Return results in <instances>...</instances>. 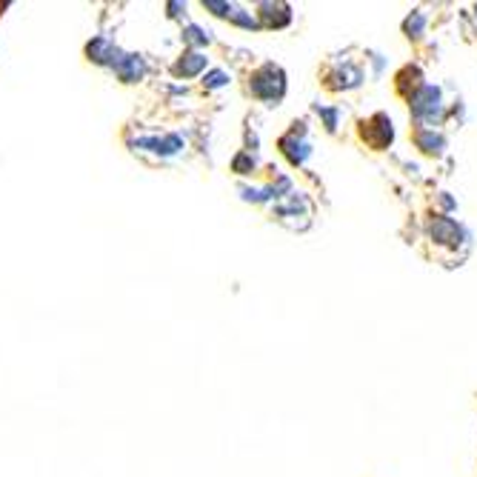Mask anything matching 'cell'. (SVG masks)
Segmentation results:
<instances>
[{
  "label": "cell",
  "mask_w": 477,
  "mask_h": 477,
  "mask_svg": "<svg viewBox=\"0 0 477 477\" xmlns=\"http://www.w3.org/2000/svg\"><path fill=\"white\" fill-rule=\"evenodd\" d=\"M283 92H286V77L278 66L266 63L260 72L252 75V95L255 98H260L266 103H278L283 98Z\"/></svg>",
  "instance_id": "1"
},
{
  "label": "cell",
  "mask_w": 477,
  "mask_h": 477,
  "mask_svg": "<svg viewBox=\"0 0 477 477\" xmlns=\"http://www.w3.org/2000/svg\"><path fill=\"white\" fill-rule=\"evenodd\" d=\"M409 100H411V114L414 117H423V121H434V117H440V92L434 86H421Z\"/></svg>",
  "instance_id": "2"
},
{
  "label": "cell",
  "mask_w": 477,
  "mask_h": 477,
  "mask_svg": "<svg viewBox=\"0 0 477 477\" xmlns=\"http://www.w3.org/2000/svg\"><path fill=\"white\" fill-rule=\"evenodd\" d=\"M363 126H369V129H363V137L374 146V149H386L392 143V137H395V129H392V121L386 114H374L369 123H363Z\"/></svg>",
  "instance_id": "3"
},
{
  "label": "cell",
  "mask_w": 477,
  "mask_h": 477,
  "mask_svg": "<svg viewBox=\"0 0 477 477\" xmlns=\"http://www.w3.org/2000/svg\"><path fill=\"white\" fill-rule=\"evenodd\" d=\"M429 232H432V237H434L437 243H449V246L457 243V234H460L457 223L449 220V218H434L432 226H429Z\"/></svg>",
  "instance_id": "4"
},
{
  "label": "cell",
  "mask_w": 477,
  "mask_h": 477,
  "mask_svg": "<svg viewBox=\"0 0 477 477\" xmlns=\"http://www.w3.org/2000/svg\"><path fill=\"white\" fill-rule=\"evenodd\" d=\"M137 146H152L158 155H174L183 149V140L177 135H166V137H152V140H137Z\"/></svg>",
  "instance_id": "5"
},
{
  "label": "cell",
  "mask_w": 477,
  "mask_h": 477,
  "mask_svg": "<svg viewBox=\"0 0 477 477\" xmlns=\"http://www.w3.org/2000/svg\"><path fill=\"white\" fill-rule=\"evenodd\" d=\"M260 15H263L266 26H286L292 20L289 6H283V3H263L260 6Z\"/></svg>",
  "instance_id": "6"
},
{
  "label": "cell",
  "mask_w": 477,
  "mask_h": 477,
  "mask_svg": "<svg viewBox=\"0 0 477 477\" xmlns=\"http://www.w3.org/2000/svg\"><path fill=\"white\" fill-rule=\"evenodd\" d=\"M203 66H206V57H203L200 52H189V54H183V61H177V63H174V75L192 77V75H197Z\"/></svg>",
  "instance_id": "7"
},
{
  "label": "cell",
  "mask_w": 477,
  "mask_h": 477,
  "mask_svg": "<svg viewBox=\"0 0 477 477\" xmlns=\"http://www.w3.org/2000/svg\"><path fill=\"white\" fill-rule=\"evenodd\" d=\"M114 69H117V75H121L126 83H135V80L143 75V61H140L137 54H126Z\"/></svg>",
  "instance_id": "8"
},
{
  "label": "cell",
  "mask_w": 477,
  "mask_h": 477,
  "mask_svg": "<svg viewBox=\"0 0 477 477\" xmlns=\"http://www.w3.org/2000/svg\"><path fill=\"white\" fill-rule=\"evenodd\" d=\"M280 146H283V152L289 155L292 163H303L309 158V146L303 140H297V137H283Z\"/></svg>",
  "instance_id": "9"
},
{
  "label": "cell",
  "mask_w": 477,
  "mask_h": 477,
  "mask_svg": "<svg viewBox=\"0 0 477 477\" xmlns=\"http://www.w3.org/2000/svg\"><path fill=\"white\" fill-rule=\"evenodd\" d=\"M417 146H421L423 149V152H429V155H437L440 152V149L446 146L443 143V137L437 135V132H432V129H423V132H417Z\"/></svg>",
  "instance_id": "10"
},
{
  "label": "cell",
  "mask_w": 477,
  "mask_h": 477,
  "mask_svg": "<svg viewBox=\"0 0 477 477\" xmlns=\"http://www.w3.org/2000/svg\"><path fill=\"white\" fill-rule=\"evenodd\" d=\"M423 26H426V17L421 12H411V17H406V23H403V32L409 38H417V35L423 32Z\"/></svg>",
  "instance_id": "11"
},
{
  "label": "cell",
  "mask_w": 477,
  "mask_h": 477,
  "mask_svg": "<svg viewBox=\"0 0 477 477\" xmlns=\"http://www.w3.org/2000/svg\"><path fill=\"white\" fill-rule=\"evenodd\" d=\"M232 169H234L237 174H249V172L255 169V160H252L249 155H237V158L232 160Z\"/></svg>",
  "instance_id": "12"
},
{
  "label": "cell",
  "mask_w": 477,
  "mask_h": 477,
  "mask_svg": "<svg viewBox=\"0 0 477 477\" xmlns=\"http://www.w3.org/2000/svg\"><path fill=\"white\" fill-rule=\"evenodd\" d=\"M186 40L203 46V43H209V32H203L200 26H189V29H186Z\"/></svg>",
  "instance_id": "13"
},
{
  "label": "cell",
  "mask_w": 477,
  "mask_h": 477,
  "mask_svg": "<svg viewBox=\"0 0 477 477\" xmlns=\"http://www.w3.org/2000/svg\"><path fill=\"white\" fill-rule=\"evenodd\" d=\"M209 89H220V86H226L229 83V75L226 72H212V75H206V80H203Z\"/></svg>",
  "instance_id": "14"
}]
</instances>
